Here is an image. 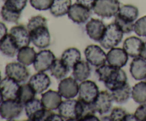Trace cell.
I'll return each instance as SVG.
<instances>
[{
    "label": "cell",
    "instance_id": "6da1fadb",
    "mask_svg": "<svg viewBox=\"0 0 146 121\" xmlns=\"http://www.w3.org/2000/svg\"><path fill=\"white\" fill-rule=\"evenodd\" d=\"M96 72L98 75V80L104 82L107 89L110 91L125 85L128 80L126 73L121 68H117L109 64H104L98 67Z\"/></svg>",
    "mask_w": 146,
    "mask_h": 121
},
{
    "label": "cell",
    "instance_id": "7a4b0ae2",
    "mask_svg": "<svg viewBox=\"0 0 146 121\" xmlns=\"http://www.w3.org/2000/svg\"><path fill=\"white\" fill-rule=\"evenodd\" d=\"M58 113L66 120H79L84 112V105L79 100L66 99L58 108Z\"/></svg>",
    "mask_w": 146,
    "mask_h": 121
},
{
    "label": "cell",
    "instance_id": "3957f363",
    "mask_svg": "<svg viewBox=\"0 0 146 121\" xmlns=\"http://www.w3.org/2000/svg\"><path fill=\"white\" fill-rule=\"evenodd\" d=\"M25 111L29 120L48 121L52 114V110L46 109L40 100L34 98L24 105Z\"/></svg>",
    "mask_w": 146,
    "mask_h": 121
},
{
    "label": "cell",
    "instance_id": "277c9868",
    "mask_svg": "<svg viewBox=\"0 0 146 121\" xmlns=\"http://www.w3.org/2000/svg\"><path fill=\"white\" fill-rule=\"evenodd\" d=\"M123 36V32L113 22L106 26L105 32L99 42L104 48L111 49L117 46L121 42Z\"/></svg>",
    "mask_w": 146,
    "mask_h": 121
},
{
    "label": "cell",
    "instance_id": "5b68a950",
    "mask_svg": "<svg viewBox=\"0 0 146 121\" xmlns=\"http://www.w3.org/2000/svg\"><path fill=\"white\" fill-rule=\"evenodd\" d=\"M120 7L118 0H96L93 10L98 17L109 19L118 14Z\"/></svg>",
    "mask_w": 146,
    "mask_h": 121
},
{
    "label": "cell",
    "instance_id": "8992f818",
    "mask_svg": "<svg viewBox=\"0 0 146 121\" xmlns=\"http://www.w3.org/2000/svg\"><path fill=\"white\" fill-rule=\"evenodd\" d=\"M24 106L18 100H4L0 104V116L7 120H14L20 116Z\"/></svg>",
    "mask_w": 146,
    "mask_h": 121
},
{
    "label": "cell",
    "instance_id": "52a82bcc",
    "mask_svg": "<svg viewBox=\"0 0 146 121\" xmlns=\"http://www.w3.org/2000/svg\"><path fill=\"white\" fill-rule=\"evenodd\" d=\"M99 93L98 85L92 81H82L79 85L78 100L84 103L91 104L94 102Z\"/></svg>",
    "mask_w": 146,
    "mask_h": 121
},
{
    "label": "cell",
    "instance_id": "ba28073f",
    "mask_svg": "<svg viewBox=\"0 0 146 121\" xmlns=\"http://www.w3.org/2000/svg\"><path fill=\"white\" fill-rule=\"evenodd\" d=\"M31 41L38 48H46L51 44V34L47 26H41L29 31Z\"/></svg>",
    "mask_w": 146,
    "mask_h": 121
},
{
    "label": "cell",
    "instance_id": "9c48e42d",
    "mask_svg": "<svg viewBox=\"0 0 146 121\" xmlns=\"http://www.w3.org/2000/svg\"><path fill=\"white\" fill-rule=\"evenodd\" d=\"M84 54L86 61L89 64L96 67H99L106 64L107 61L106 54L100 46L97 45H89L86 48Z\"/></svg>",
    "mask_w": 146,
    "mask_h": 121
},
{
    "label": "cell",
    "instance_id": "30bf717a",
    "mask_svg": "<svg viewBox=\"0 0 146 121\" xmlns=\"http://www.w3.org/2000/svg\"><path fill=\"white\" fill-rule=\"evenodd\" d=\"M6 75L18 83L25 82L29 76V72L25 65L20 62L9 63L6 65Z\"/></svg>",
    "mask_w": 146,
    "mask_h": 121
},
{
    "label": "cell",
    "instance_id": "8fae6325",
    "mask_svg": "<svg viewBox=\"0 0 146 121\" xmlns=\"http://www.w3.org/2000/svg\"><path fill=\"white\" fill-rule=\"evenodd\" d=\"M56 60L55 55L50 50H41L36 56L34 68L37 72H45L50 69Z\"/></svg>",
    "mask_w": 146,
    "mask_h": 121
},
{
    "label": "cell",
    "instance_id": "7c38bea8",
    "mask_svg": "<svg viewBox=\"0 0 146 121\" xmlns=\"http://www.w3.org/2000/svg\"><path fill=\"white\" fill-rule=\"evenodd\" d=\"M58 93L66 99L74 98L78 94L79 85L74 78L68 77L61 79L58 84Z\"/></svg>",
    "mask_w": 146,
    "mask_h": 121
},
{
    "label": "cell",
    "instance_id": "4fadbf2b",
    "mask_svg": "<svg viewBox=\"0 0 146 121\" xmlns=\"http://www.w3.org/2000/svg\"><path fill=\"white\" fill-rule=\"evenodd\" d=\"M19 88V83L8 76L0 81V91L4 100H17Z\"/></svg>",
    "mask_w": 146,
    "mask_h": 121
},
{
    "label": "cell",
    "instance_id": "5bb4252c",
    "mask_svg": "<svg viewBox=\"0 0 146 121\" xmlns=\"http://www.w3.org/2000/svg\"><path fill=\"white\" fill-rule=\"evenodd\" d=\"M113 101L111 93L107 91H101L92 103L93 108L96 112H98L100 115L107 113L111 110Z\"/></svg>",
    "mask_w": 146,
    "mask_h": 121
},
{
    "label": "cell",
    "instance_id": "9a60e30c",
    "mask_svg": "<svg viewBox=\"0 0 146 121\" xmlns=\"http://www.w3.org/2000/svg\"><path fill=\"white\" fill-rule=\"evenodd\" d=\"M91 15V10L77 2L71 6L68 12V18L78 24L86 22Z\"/></svg>",
    "mask_w": 146,
    "mask_h": 121
},
{
    "label": "cell",
    "instance_id": "2e32d148",
    "mask_svg": "<svg viewBox=\"0 0 146 121\" xmlns=\"http://www.w3.org/2000/svg\"><path fill=\"white\" fill-rule=\"evenodd\" d=\"M107 62L109 65L117 68H123L126 65L128 55L123 48H112L106 54Z\"/></svg>",
    "mask_w": 146,
    "mask_h": 121
},
{
    "label": "cell",
    "instance_id": "e0dca14e",
    "mask_svg": "<svg viewBox=\"0 0 146 121\" xmlns=\"http://www.w3.org/2000/svg\"><path fill=\"white\" fill-rule=\"evenodd\" d=\"M9 34L15 40L19 49L25 46H29L31 42L29 31L28 28L22 25L14 26L10 29Z\"/></svg>",
    "mask_w": 146,
    "mask_h": 121
},
{
    "label": "cell",
    "instance_id": "ac0fdd59",
    "mask_svg": "<svg viewBox=\"0 0 146 121\" xmlns=\"http://www.w3.org/2000/svg\"><path fill=\"white\" fill-rule=\"evenodd\" d=\"M106 26L101 20L96 19H91L86 25V31L88 36L95 41H101Z\"/></svg>",
    "mask_w": 146,
    "mask_h": 121
},
{
    "label": "cell",
    "instance_id": "d6986e66",
    "mask_svg": "<svg viewBox=\"0 0 146 121\" xmlns=\"http://www.w3.org/2000/svg\"><path fill=\"white\" fill-rule=\"evenodd\" d=\"M29 84L36 93H42L50 86L51 79L44 72H38L30 78Z\"/></svg>",
    "mask_w": 146,
    "mask_h": 121
},
{
    "label": "cell",
    "instance_id": "ffe728a7",
    "mask_svg": "<svg viewBox=\"0 0 146 121\" xmlns=\"http://www.w3.org/2000/svg\"><path fill=\"white\" fill-rule=\"evenodd\" d=\"M41 101L46 109L54 110L58 109L62 102V96L58 91L49 90L41 95Z\"/></svg>",
    "mask_w": 146,
    "mask_h": 121
},
{
    "label": "cell",
    "instance_id": "44dd1931",
    "mask_svg": "<svg viewBox=\"0 0 146 121\" xmlns=\"http://www.w3.org/2000/svg\"><path fill=\"white\" fill-rule=\"evenodd\" d=\"M143 41L136 36L127 38L123 43V49L129 56L132 58L138 57L141 55Z\"/></svg>",
    "mask_w": 146,
    "mask_h": 121
},
{
    "label": "cell",
    "instance_id": "7402d4cb",
    "mask_svg": "<svg viewBox=\"0 0 146 121\" xmlns=\"http://www.w3.org/2000/svg\"><path fill=\"white\" fill-rule=\"evenodd\" d=\"M130 72L137 81L145 79L146 77V61L141 56L135 57L130 65Z\"/></svg>",
    "mask_w": 146,
    "mask_h": 121
},
{
    "label": "cell",
    "instance_id": "603a6c76",
    "mask_svg": "<svg viewBox=\"0 0 146 121\" xmlns=\"http://www.w3.org/2000/svg\"><path fill=\"white\" fill-rule=\"evenodd\" d=\"M19 48L15 40L10 34H7L0 41V51L8 57H14L18 53Z\"/></svg>",
    "mask_w": 146,
    "mask_h": 121
},
{
    "label": "cell",
    "instance_id": "cb8c5ba5",
    "mask_svg": "<svg viewBox=\"0 0 146 121\" xmlns=\"http://www.w3.org/2000/svg\"><path fill=\"white\" fill-rule=\"evenodd\" d=\"M91 69L89 63L85 61H79L73 68V75L77 81H86L91 75Z\"/></svg>",
    "mask_w": 146,
    "mask_h": 121
},
{
    "label": "cell",
    "instance_id": "d4e9b609",
    "mask_svg": "<svg viewBox=\"0 0 146 121\" xmlns=\"http://www.w3.org/2000/svg\"><path fill=\"white\" fill-rule=\"evenodd\" d=\"M131 93H132V88L128 83H126L123 86L111 91V95L113 101L119 104L126 102L131 98Z\"/></svg>",
    "mask_w": 146,
    "mask_h": 121
},
{
    "label": "cell",
    "instance_id": "484cf974",
    "mask_svg": "<svg viewBox=\"0 0 146 121\" xmlns=\"http://www.w3.org/2000/svg\"><path fill=\"white\" fill-rule=\"evenodd\" d=\"M71 5V0H54L50 12L56 17H63L68 14Z\"/></svg>",
    "mask_w": 146,
    "mask_h": 121
},
{
    "label": "cell",
    "instance_id": "4316f807",
    "mask_svg": "<svg viewBox=\"0 0 146 121\" xmlns=\"http://www.w3.org/2000/svg\"><path fill=\"white\" fill-rule=\"evenodd\" d=\"M81 52L76 48H68L61 55V60L70 69L74 68L75 64L81 61Z\"/></svg>",
    "mask_w": 146,
    "mask_h": 121
},
{
    "label": "cell",
    "instance_id": "83f0119b",
    "mask_svg": "<svg viewBox=\"0 0 146 121\" xmlns=\"http://www.w3.org/2000/svg\"><path fill=\"white\" fill-rule=\"evenodd\" d=\"M36 53L31 47L25 46L19 49L17 53V61L25 65L34 63Z\"/></svg>",
    "mask_w": 146,
    "mask_h": 121
},
{
    "label": "cell",
    "instance_id": "f1b7e54d",
    "mask_svg": "<svg viewBox=\"0 0 146 121\" xmlns=\"http://www.w3.org/2000/svg\"><path fill=\"white\" fill-rule=\"evenodd\" d=\"M49 70L51 74L54 78L58 80H61L66 76L69 72L70 68L63 62L61 59H56Z\"/></svg>",
    "mask_w": 146,
    "mask_h": 121
},
{
    "label": "cell",
    "instance_id": "f546056e",
    "mask_svg": "<svg viewBox=\"0 0 146 121\" xmlns=\"http://www.w3.org/2000/svg\"><path fill=\"white\" fill-rule=\"evenodd\" d=\"M117 15L130 21H135L139 15V11L136 7L131 4H125L120 7Z\"/></svg>",
    "mask_w": 146,
    "mask_h": 121
},
{
    "label": "cell",
    "instance_id": "4dcf8cb0",
    "mask_svg": "<svg viewBox=\"0 0 146 121\" xmlns=\"http://www.w3.org/2000/svg\"><path fill=\"white\" fill-rule=\"evenodd\" d=\"M35 92L32 87L29 83H24L20 85L18 94V100L22 105H25L27 102L35 98Z\"/></svg>",
    "mask_w": 146,
    "mask_h": 121
},
{
    "label": "cell",
    "instance_id": "1f68e13d",
    "mask_svg": "<svg viewBox=\"0 0 146 121\" xmlns=\"http://www.w3.org/2000/svg\"><path fill=\"white\" fill-rule=\"evenodd\" d=\"M131 97L139 104L146 102V81H141L133 87Z\"/></svg>",
    "mask_w": 146,
    "mask_h": 121
},
{
    "label": "cell",
    "instance_id": "d6a6232c",
    "mask_svg": "<svg viewBox=\"0 0 146 121\" xmlns=\"http://www.w3.org/2000/svg\"><path fill=\"white\" fill-rule=\"evenodd\" d=\"M0 14L4 21L10 23H17L21 17V12L7 8L4 5L1 7Z\"/></svg>",
    "mask_w": 146,
    "mask_h": 121
},
{
    "label": "cell",
    "instance_id": "836d02e7",
    "mask_svg": "<svg viewBox=\"0 0 146 121\" xmlns=\"http://www.w3.org/2000/svg\"><path fill=\"white\" fill-rule=\"evenodd\" d=\"M115 24L121 28L123 34H130L134 31V24L133 21H130L118 15L115 16Z\"/></svg>",
    "mask_w": 146,
    "mask_h": 121
},
{
    "label": "cell",
    "instance_id": "e575fe53",
    "mask_svg": "<svg viewBox=\"0 0 146 121\" xmlns=\"http://www.w3.org/2000/svg\"><path fill=\"white\" fill-rule=\"evenodd\" d=\"M27 0H5L4 5L7 8L21 12L27 6Z\"/></svg>",
    "mask_w": 146,
    "mask_h": 121
},
{
    "label": "cell",
    "instance_id": "d590c367",
    "mask_svg": "<svg viewBox=\"0 0 146 121\" xmlns=\"http://www.w3.org/2000/svg\"><path fill=\"white\" fill-rule=\"evenodd\" d=\"M41 26H47V21L45 17L41 15H37L32 17L29 21L27 24V28L29 31L36 27Z\"/></svg>",
    "mask_w": 146,
    "mask_h": 121
},
{
    "label": "cell",
    "instance_id": "8d00e7d4",
    "mask_svg": "<svg viewBox=\"0 0 146 121\" xmlns=\"http://www.w3.org/2000/svg\"><path fill=\"white\" fill-rule=\"evenodd\" d=\"M30 4L33 8L39 11L50 9L54 0H29Z\"/></svg>",
    "mask_w": 146,
    "mask_h": 121
},
{
    "label": "cell",
    "instance_id": "74e56055",
    "mask_svg": "<svg viewBox=\"0 0 146 121\" xmlns=\"http://www.w3.org/2000/svg\"><path fill=\"white\" fill-rule=\"evenodd\" d=\"M134 31L139 36L146 37V15L135 21L134 24Z\"/></svg>",
    "mask_w": 146,
    "mask_h": 121
},
{
    "label": "cell",
    "instance_id": "f35d334b",
    "mask_svg": "<svg viewBox=\"0 0 146 121\" xmlns=\"http://www.w3.org/2000/svg\"><path fill=\"white\" fill-rule=\"evenodd\" d=\"M127 112L123 108L116 107L111 110V115L108 116L109 120L111 121H124Z\"/></svg>",
    "mask_w": 146,
    "mask_h": 121
},
{
    "label": "cell",
    "instance_id": "ab89813d",
    "mask_svg": "<svg viewBox=\"0 0 146 121\" xmlns=\"http://www.w3.org/2000/svg\"><path fill=\"white\" fill-rule=\"evenodd\" d=\"M136 120L146 121V103H142L134 113Z\"/></svg>",
    "mask_w": 146,
    "mask_h": 121
},
{
    "label": "cell",
    "instance_id": "60d3db41",
    "mask_svg": "<svg viewBox=\"0 0 146 121\" xmlns=\"http://www.w3.org/2000/svg\"><path fill=\"white\" fill-rule=\"evenodd\" d=\"M96 0H76V2L91 10L94 9Z\"/></svg>",
    "mask_w": 146,
    "mask_h": 121
},
{
    "label": "cell",
    "instance_id": "b9f144b4",
    "mask_svg": "<svg viewBox=\"0 0 146 121\" xmlns=\"http://www.w3.org/2000/svg\"><path fill=\"white\" fill-rule=\"evenodd\" d=\"M7 34H8V33H7V26H6V25L4 23L0 21V41L3 39V38H4Z\"/></svg>",
    "mask_w": 146,
    "mask_h": 121
},
{
    "label": "cell",
    "instance_id": "7bdbcfd3",
    "mask_svg": "<svg viewBox=\"0 0 146 121\" xmlns=\"http://www.w3.org/2000/svg\"><path fill=\"white\" fill-rule=\"evenodd\" d=\"M79 120H99V119L94 114H90L81 118Z\"/></svg>",
    "mask_w": 146,
    "mask_h": 121
},
{
    "label": "cell",
    "instance_id": "ee69618b",
    "mask_svg": "<svg viewBox=\"0 0 146 121\" xmlns=\"http://www.w3.org/2000/svg\"><path fill=\"white\" fill-rule=\"evenodd\" d=\"M140 56L141 58H143V59H145L146 61V42L143 43V45L142 49H141V55Z\"/></svg>",
    "mask_w": 146,
    "mask_h": 121
},
{
    "label": "cell",
    "instance_id": "f6af8a7d",
    "mask_svg": "<svg viewBox=\"0 0 146 121\" xmlns=\"http://www.w3.org/2000/svg\"><path fill=\"white\" fill-rule=\"evenodd\" d=\"M125 120H136V119H135V115L127 113L126 116L125 118Z\"/></svg>",
    "mask_w": 146,
    "mask_h": 121
},
{
    "label": "cell",
    "instance_id": "bcb514c9",
    "mask_svg": "<svg viewBox=\"0 0 146 121\" xmlns=\"http://www.w3.org/2000/svg\"><path fill=\"white\" fill-rule=\"evenodd\" d=\"M3 101H4V97H3L2 94H1V91H0V104H1V102H2Z\"/></svg>",
    "mask_w": 146,
    "mask_h": 121
},
{
    "label": "cell",
    "instance_id": "7dc6e473",
    "mask_svg": "<svg viewBox=\"0 0 146 121\" xmlns=\"http://www.w3.org/2000/svg\"><path fill=\"white\" fill-rule=\"evenodd\" d=\"M0 81H1V73H0Z\"/></svg>",
    "mask_w": 146,
    "mask_h": 121
},
{
    "label": "cell",
    "instance_id": "c3c4849f",
    "mask_svg": "<svg viewBox=\"0 0 146 121\" xmlns=\"http://www.w3.org/2000/svg\"><path fill=\"white\" fill-rule=\"evenodd\" d=\"M145 81H146V77H145Z\"/></svg>",
    "mask_w": 146,
    "mask_h": 121
},
{
    "label": "cell",
    "instance_id": "681fc988",
    "mask_svg": "<svg viewBox=\"0 0 146 121\" xmlns=\"http://www.w3.org/2000/svg\"><path fill=\"white\" fill-rule=\"evenodd\" d=\"M3 1H5V0H3Z\"/></svg>",
    "mask_w": 146,
    "mask_h": 121
}]
</instances>
